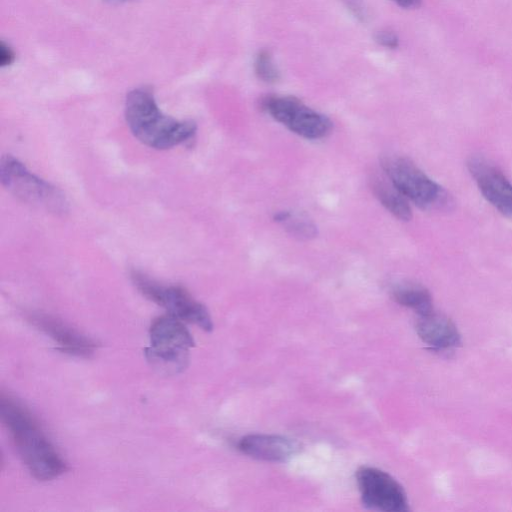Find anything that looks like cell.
Wrapping results in <instances>:
<instances>
[{"label":"cell","mask_w":512,"mask_h":512,"mask_svg":"<svg viewBox=\"0 0 512 512\" xmlns=\"http://www.w3.org/2000/svg\"><path fill=\"white\" fill-rule=\"evenodd\" d=\"M0 416L24 465L35 479L52 480L67 471L66 462L23 404L2 393Z\"/></svg>","instance_id":"6da1fadb"},{"label":"cell","mask_w":512,"mask_h":512,"mask_svg":"<svg viewBox=\"0 0 512 512\" xmlns=\"http://www.w3.org/2000/svg\"><path fill=\"white\" fill-rule=\"evenodd\" d=\"M375 42L387 49H396L399 46V38L390 30H380L374 35Z\"/></svg>","instance_id":"ac0fdd59"},{"label":"cell","mask_w":512,"mask_h":512,"mask_svg":"<svg viewBox=\"0 0 512 512\" xmlns=\"http://www.w3.org/2000/svg\"><path fill=\"white\" fill-rule=\"evenodd\" d=\"M125 119L135 138L158 150L189 141L197 128L191 120H177L162 113L148 88H136L127 94Z\"/></svg>","instance_id":"7a4b0ae2"},{"label":"cell","mask_w":512,"mask_h":512,"mask_svg":"<svg viewBox=\"0 0 512 512\" xmlns=\"http://www.w3.org/2000/svg\"><path fill=\"white\" fill-rule=\"evenodd\" d=\"M345 7L361 23L368 22L370 15L368 8L362 0H342Z\"/></svg>","instance_id":"e0dca14e"},{"label":"cell","mask_w":512,"mask_h":512,"mask_svg":"<svg viewBox=\"0 0 512 512\" xmlns=\"http://www.w3.org/2000/svg\"><path fill=\"white\" fill-rule=\"evenodd\" d=\"M274 221L284 226L286 231L301 240H309L317 235V227L305 215L280 211L274 214Z\"/></svg>","instance_id":"9a60e30c"},{"label":"cell","mask_w":512,"mask_h":512,"mask_svg":"<svg viewBox=\"0 0 512 512\" xmlns=\"http://www.w3.org/2000/svg\"><path fill=\"white\" fill-rule=\"evenodd\" d=\"M15 59L13 50L4 42L0 44V64L2 67L10 65Z\"/></svg>","instance_id":"d6986e66"},{"label":"cell","mask_w":512,"mask_h":512,"mask_svg":"<svg viewBox=\"0 0 512 512\" xmlns=\"http://www.w3.org/2000/svg\"><path fill=\"white\" fill-rule=\"evenodd\" d=\"M392 295L397 303L414 310L418 315L433 310L431 294L418 284L397 285L393 289Z\"/></svg>","instance_id":"5bb4252c"},{"label":"cell","mask_w":512,"mask_h":512,"mask_svg":"<svg viewBox=\"0 0 512 512\" xmlns=\"http://www.w3.org/2000/svg\"><path fill=\"white\" fill-rule=\"evenodd\" d=\"M467 166L484 198L512 218V183L506 176L482 157H471Z\"/></svg>","instance_id":"9c48e42d"},{"label":"cell","mask_w":512,"mask_h":512,"mask_svg":"<svg viewBox=\"0 0 512 512\" xmlns=\"http://www.w3.org/2000/svg\"><path fill=\"white\" fill-rule=\"evenodd\" d=\"M416 332L425 344L435 349H451L461 343L456 325L446 316L433 310L418 315Z\"/></svg>","instance_id":"7c38bea8"},{"label":"cell","mask_w":512,"mask_h":512,"mask_svg":"<svg viewBox=\"0 0 512 512\" xmlns=\"http://www.w3.org/2000/svg\"><path fill=\"white\" fill-rule=\"evenodd\" d=\"M402 8H416L420 5L421 0H393Z\"/></svg>","instance_id":"ffe728a7"},{"label":"cell","mask_w":512,"mask_h":512,"mask_svg":"<svg viewBox=\"0 0 512 512\" xmlns=\"http://www.w3.org/2000/svg\"><path fill=\"white\" fill-rule=\"evenodd\" d=\"M28 320L57 343L58 349L62 352L78 357H89L97 348V343L92 338L54 316L32 313Z\"/></svg>","instance_id":"30bf717a"},{"label":"cell","mask_w":512,"mask_h":512,"mask_svg":"<svg viewBox=\"0 0 512 512\" xmlns=\"http://www.w3.org/2000/svg\"><path fill=\"white\" fill-rule=\"evenodd\" d=\"M254 71L259 80L267 84H274L281 78L280 71L274 62L271 52L260 50L254 60Z\"/></svg>","instance_id":"2e32d148"},{"label":"cell","mask_w":512,"mask_h":512,"mask_svg":"<svg viewBox=\"0 0 512 512\" xmlns=\"http://www.w3.org/2000/svg\"><path fill=\"white\" fill-rule=\"evenodd\" d=\"M381 166L392 184L418 207L429 210L449 205L450 198L445 189L411 160L387 156L381 159Z\"/></svg>","instance_id":"5b68a950"},{"label":"cell","mask_w":512,"mask_h":512,"mask_svg":"<svg viewBox=\"0 0 512 512\" xmlns=\"http://www.w3.org/2000/svg\"><path fill=\"white\" fill-rule=\"evenodd\" d=\"M104 1L112 3V4H123V3L133 2L135 0H104Z\"/></svg>","instance_id":"44dd1931"},{"label":"cell","mask_w":512,"mask_h":512,"mask_svg":"<svg viewBox=\"0 0 512 512\" xmlns=\"http://www.w3.org/2000/svg\"><path fill=\"white\" fill-rule=\"evenodd\" d=\"M131 279L143 296L166 309L168 314L183 322L195 324L204 331L213 329L207 308L183 287L160 283L139 271H132Z\"/></svg>","instance_id":"8992f818"},{"label":"cell","mask_w":512,"mask_h":512,"mask_svg":"<svg viewBox=\"0 0 512 512\" xmlns=\"http://www.w3.org/2000/svg\"><path fill=\"white\" fill-rule=\"evenodd\" d=\"M1 184L18 200L54 214H65L68 202L54 185L33 174L17 158L5 155L0 161Z\"/></svg>","instance_id":"3957f363"},{"label":"cell","mask_w":512,"mask_h":512,"mask_svg":"<svg viewBox=\"0 0 512 512\" xmlns=\"http://www.w3.org/2000/svg\"><path fill=\"white\" fill-rule=\"evenodd\" d=\"M239 450L257 460L285 462L297 455L301 445L294 439L273 434H250L238 442Z\"/></svg>","instance_id":"8fae6325"},{"label":"cell","mask_w":512,"mask_h":512,"mask_svg":"<svg viewBox=\"0 0 512 512\" xmlns=\"http://www.w3.org/2000/svg\"><path fill=\"white\" fill-rule=\"evenodd\" d=\"M262 108L276 121L306 139H320L332 129L331 120L311 109L294 96L270 95L262 99Z\"/></svg>","instance_id":"52a82bcc"},{"label":"cell","mask_w":512,"mask_h":512,"mask_svg":"<svg viewBox=\"0 0 512 512\" xmlns=\"http://www.w3.org/2000/svg\"><path fill=\"white\" fill-rule=\"evenodd\" d=\"M150 346L147 358L157 367L179 372L185 369L194 339L182 320L162 315L153 320L149 329Z\"/></svg>","instance_id":"277c9868"},{"label":"cell","mask_w":512,"mask_h":512,"mask_svg":"<svg viewBox=\"0 0 512 512\" xmlns=\"http://www.w3.org/2000/svg\"><path fill=\"white\" fill-rule=\"evenodd\" d=\"M356 480L366 508L384 512H405L409 509L404 488L390 474L363 466L357 470Z\"/></svg>","instance_id":"ba28073f"},{"label":"cell","mask_w":512,"mask_h":512,"mask_svg":"<svg viewBox=\"0 0 512 512\" xmlns=\"http://www.w3.org/2000/svg\"><path fill=\"white\" fill-rule=\"evenodd\" d=\"M371 189L375 197L392 215L402 221L412 218V209L409 200L383 176L374 175L371 180Z\"/></svg>","instance_id":"4fadbf2b"}]
</instances>
